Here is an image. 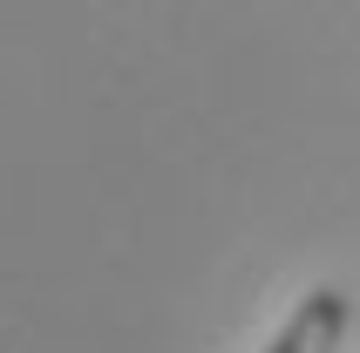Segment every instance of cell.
<instances>
[{"label":"cell","mask_w":360,"mask_h":353,"mask_svg":"<svg viewBox=\"0 0 360 353\" xmlns=\"http://www.w3.org/2000/svg\"><path fill=\"white\" fill-rule=\"evenodd\" d=\"M347 319H354V299H347L340 285H313V293L292 306V319L272 333L265 353H340Z\"/></svg>","instance_id":"obj_1"}]
</instances>
